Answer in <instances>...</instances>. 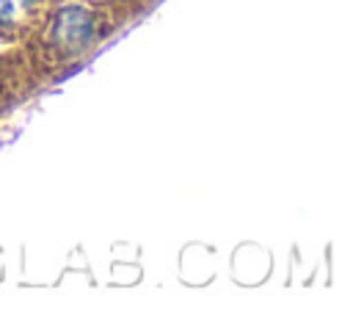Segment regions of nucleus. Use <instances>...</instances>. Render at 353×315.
Instances as JSON below:
<instances>
[{
	"label": "nucleus",
	"mask_w": 353,
	"mask_h": 315,
	"mask_svg": "<svg viewBox=\"0 0 353 315\" xmlns=\"http://www.w3.org/2000/svg\"><path fill=\"white\" fill-rule=\"evenodd\" d=\"M36 0H0V25H14L30 14Z\"/></svg>",
	"instance_id": "nucleus-1"
}]
</instances>
